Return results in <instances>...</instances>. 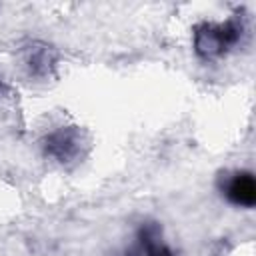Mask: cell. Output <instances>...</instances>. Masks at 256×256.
I'll list each match as a JSON object with an SVG mask.
<instances>
[{"instance_id": "obj_1", "label": "cell", "mask_w": 256, "mask_h": 256, "mask_svg": "<svg viewBox=\"0 0 256 256\" xmlns=\"http://www.w3.org/2000/svg\"><path fill=\"white\" fill-rule=\"evenodd\" d=\"M244 20L230 18L226 22H200L192 32V46L198 58L210 62L226 56L244 36Z\"/></svg>"}, {"instance_id": "obj_2", "label": "cell", "mask_w": 256, "mask_h": 256, "mask_svg": "<svg viewBox=\"0 0 256 256\" xmlns=\"http://www.w3.org/2000/svg\"><path fill=\"white\" fill-rule=\"evenodd\" d=\"M42 148L46 156L54 158L58 164L68 166L80 162L88 154L90 140L80 126H60L44 138Z\"/></svg>"}, {"instance_id": "obj_3", "label": "cell", "mask_w": 256, "mask_h": 256, "mask_svg": "<svg viewBox=\"0 0 256 256\" xmlns=\"http://www.w3.org/2000/svg\"><path fill=\"white\" fill-rule=\"evenodd\" d=\"M222 194L226 200L238 208H254L256 204V180L252 172L238 170L226 176L222 184Z\"/></svg>"}, {"instance_id": "obj_4", "label": "cell", "mask_w": 256, "mask_h": 256, "mask_svg": "<svg viewBox=\"0 0 256 256\" xmlns=\"http://www.w3.org/2000/svg\"><path fill=\"white\" fill-rule=\"evenodd\" d=\"M136 248L140 256H174L170 246L162 240V230L156 222H148L140 226Z\"/></svg>"}, {"instance_id": "obj_5", "label": "cell", "mask_w": 256, "mask_h": 256, "mask_svg": "<svg viewBox=\"0 0 256 256\" xmlns=\"http://www.w3.org/2000/svg\"><path fill=\"white\" fill-rule=\"evenodd\" d=\"M24 64L28 66L30 74H34V76H48L50 70L56 64V54H54V50L50 46L34 42V44H30L26 48Z\"/></svg>"}, {"instance_id": "obj_6", "label": "cell", "mask_w": 256, "mask_h": 256, "mask_svg": "<svg viewBox=\"0 0 256 256\" xmlns=\"http://www.w3.org/2000/svg\"><path fill=\"white\" fill-rule=\"evenodd\" d=\"M0 88H2V84H0Z\"/></svg>"}]
</instances>
